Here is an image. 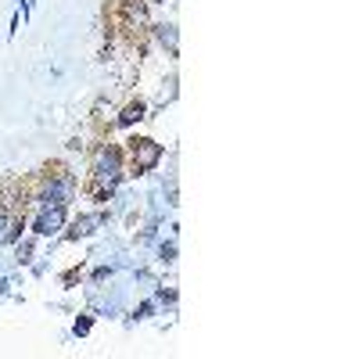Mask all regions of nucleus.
Masks as SVG:
<instances>
[{"label":"nucleus","mask_w":359,"mask_h":359,"mask_svg":"<svg viewBox=\"0 0 359 359\" xmlns=\"http://www.w3.org/2000/svg\"><path fill=\"white\" fill-rule=\"evenodd\" d=\"M94 198H108L118 180H123V155H118V147H101V151L94 155Z\"/></svg>","instance_id":"f257e3e1"},{"label":"nucleus","mask_w":359,"mask_h":359,"mask_svg":"<svg viewBox=\"0 0 359 359\" xmlns=\"http://www.w3.org/2000/svg\"><path fill=\"white\" fill-rule=\"evenodd\" d=\"M62 223H65V205H40L33 230H36L40 237H54L57 230H62Z\"/></svg>","instance_id":"7ed1b4c3"},{"label":"nucleus","mask_w":359,"mask_h":359,"mask_svg":"<svg viewBox=\"0 0 359 359\" xmlns=\"http://www.w3.org/2000/svg\"><path fill=\"white\" fill-rule=\"evenodd\" d=\"M137 118H144V104L137 101V104H126L123 108V115H118V126H133Z\"/></svg>","instance_id":"39448f33"},{"label":"nucleus","mask_w":359,"mask_h":359,"mask_svg":"<svg viewBox=\"0 0 359 359\" xmlns=\"http://www.w3.org/2000/svg\"><path fill=\"white\" fill-rule=\"evenodd\" d=\"M72 194H76V180H72L69 172H62V176H50V180H47L36 201H40V205H65V208H69Z\"/></svg>","instance_id":"f03ea898"},{"label":"nucleus","mask_w":359,"mask_h":359,"mask_svg":"<svg viewBox=\"0 0 359 359\" xmlns=\"http://www.w3.org/2000/svg\"><path fill=\"white\" fill-rule=\"evenodd\" d=\"M133 165H137V172H147V169H155L158 165V158H162V144H155V140H133Z\"/></svg>","instance_id":"20e7f679"},{"label":"nucleus","mask_w":359,"mask_h":359,"mask_svg":"<svg viewBox=\"0 0 359 359\" xmlns=\"http://www.w3.org/2000/svg\"><path fill=\"white\" fill-rule=\"evenodd\" d=\"M158 36H162V43H169V50H176V33H172V25H162Z\"/></svg>","instance_id":"423d86ee"}]
</instances>
